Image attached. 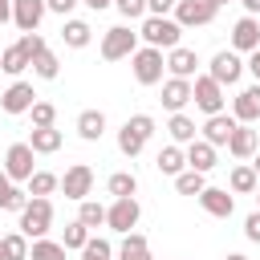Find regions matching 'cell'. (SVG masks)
Returning <instances> with one entry per match:
<instances>
[{"mask_svg":"<svg viewBox=\"0 0 260 260\" xmlns=\"http://www.w3.org/2000/svg\"><path fill=\"white\" fill-rule=\"evenodd\" d=\"M138 37H142L150 49H179L183 24H179V20H167V16H142Z\"/></svg>","mask_w":260,"mask_h":260,"instance_id":"1","label":"cell"},{"mask_svg":"<svg viewBox=\"0 0 260 260\" xmlns=\"http://www.w3.org/2000/svg\"><path fill=\"white\" fill-rule=\"evenodd\" d=\"M150 134H154V118H150V114H134V118H126V126L118 130V150H122L126 158H134V154L150 142Z\"/></svg>","mask_w":260,"mask_h":260,"instance_id":"2","label":"cell"},{"mask_svg":"<svg viewBox=\"0 0 260 260\" xmlns=\"http://www.w3.org/2000/svg\"><path fill=\"white\" fill-rule=\"evenodd\" d=\"M49 228H53V203L49 199H28V207L20 211V236L45 240Z\"/></svg>","mask_w":260,"mask_h":260,"instance_id":"3","label":"cell"},{"mask_svg":"<svg viewBox=\"0 0 260 260\" xmlns=\"http://www.w3.org/2000/svg\"><path fill=\"white\" fill-rule=\"evenodd\" d=\"M134 81L138 85H158L162 81V69H167V61H162V49H150V45H142L134 57Z\"/></svg>","mask_w":260,"mask_h":260,"instance_id":"4","label":"cell"},{"mask_svg":"<svg viewBox=\"0 0 260 260\" xmlns=\"http://www.w3.org/2000/svg\"><path fill=\"white\" fill-rule=\"evenodd\" d=\"M134 53H138V32H130L126 24L106 28V37H102V57L106 61H122V57H134Z\"/></svg>","mask_w":260,"mask_h":260,"instance_id":"5","label":"cell"},{"mask_svg":"<svg viewBox=\"0 0 260 260\" xmlns=\"http://www.w3.org/2000/svg\"><path fill=\"white\" fill-rule=\"evenodd\" d=\"M32 154H37V150H32L28 142H12L8 154H4V175H8L12 183H28V179L37 175V171H32Z\"/></svg>","mask_w":260,"mask_h":260,"instance_id":"6","label":"cell"},{"mask_svg":"<svg viewBox=\"0 0 260 260\" xmlns=\"http://www.w3.org/2000/svg\"><path fill=\"white\" fill-rule=\"evenodd\" d=\"M215 12H219V4H211V0H179V4H175V20H179L183 28L211 24Z\"/></svg>","mask_w":260,"mask_h":260,"instance_id":"7","label":"cell"},{"mask_svg":"<svg viewBox=\"0 0 260 260\" xmlns=\"http://www.w3.org/2000/svg\"><path fill=\"white\" fill-rule=\"evenodd\" d=\"M191 89H195L191 102H195L207 118H211V114H223V85H219V81H211V77H195Z\"/></svg>","mask_w":260,"mask_h":260,"instance_id":"8","label":"cell"},{"mask_svg":"<svg viewBox=\"0 0 260 260\" xmlns=\"http://www.w3.org/2000/svg\"><path fill=\"white\" fill-rule=\"evenodd\" d=\"M61 191H65V199H85L89 191H93V171L85 167V162H73L65 175H61Z\"/></svg>","mask_w":260,"mask_h":260,"instance_id":"9","label":"cell"},{"mask_svg":"<svg viewBox=\"0 0 260 260\" xmlns=\"http://www.w3.org/2000/svg\"><path fill=\"white\" fill-rule=\"evenodd\" d=\"M138 215H142V207H138V199H114L110 207H106V228H114V232H130L134 223H138Z\"/></svg>","mask_w":260,"mask_h":260,"instance_id":"10","label":"cell"},{"mask_svg":"<svg viewBox=\"0 0 260 260\" xmlns=\"http://www.w3.org/2000/svg\"><path fill=\"white\" fill-rule=\"evenodd\" d=\"M0 106H4V114H28V110L37 106L32 81H12V85L0 93Z\"/></svg>","mask_w":260,"mask_h":260,"instance_id":"11","label":"cell"},{"mask_svg":"<svg viewBox=\"0 0 260 260\" xmlns=\"http://www.w3.org/2000/svg\"><path fill=\"white\" fill-rule=\"evenodd\" d=\"M45 12H49L45 0H12V24L20 32H37V24L45 20Z\"/></svg>","mask_w":260,"mask_h":260,"instance_id":"12","label":"cell"},{"mask_svg":"<svg viewBox=\"0 0 260 260\" xmlns=\"http://www.w3.org/2000/svg\"><path fill=\"white\" fill-rule=\"evenodd\" d=\"M232 118L244 122V126H252V122L260 118V81L248 85V89H240V93L232 98Z\"/></svg>","mask_w":260,"mask_h":260,"instance_id":"13","label":"cell"},{"mask_svg":"<svg viewBox=\"0 0 260 260\" xmlns=\"http://www.w3.org/2000/svg\"><path fill=\"white\" fill-rule=\"evenodd\" d=\"M240 73H244V61H240L236 53H228V49H223V53H215V57H211V73H207L211 81H219V85H236V81H240Z\"/></svg>","mask_w":260,"mask_h":260,"instance_id":"14","label":"cell"},{"mask_svg":"<svg viewBox=\"0 0 260 260\" xmlns=\"http://www.w3.org/2000/svg\"><path fill=\"white\" fill-rule=\"evenodd\" d=\"M232 45H236L240 53H256V49H260V24H256V16H240V20H236Z\"/></svg>","mask_w":260,"mask_h":260,"instance_id":"15","label":"cell"},{"mask_svg":"<svg viewBox=\"0 0 260 260\" xmlns=\"http://www.w3.org/2000/svg\"><path fill=\"white\" fill-rule=\"evenodd\" d=\"M195 98V89H191V81H183V77H171V81H162V106L171 110V114H183V106Z\"/></svg>","mask_w":260,"mask_h":260,"instance_id":"16","label":"cell"},{"mask_svg":"<svg viewBox=\"0 0 260 260\" xmlns=\"http://www.w3.org/2000/svg\"><path fill=\"white\" fill-rule=\"evenodd\" d=\"M199 203H203V211H207V215H215V219H228V215L236 211V199H232L223 187H203Z\"/></svg>","mask_w":260,"mask_h":260,"instance_id":"17","label":"cell"},{"mask_svg":"<svg viewBox=\"0 0 260 260\" xmlns=\"http://www.w3.org/2000/svg\"><path fill=\"white\" fill-rule=\"evenodd\" d=\"M195 65H199V57H195V49H187V45H179V49L167 53V69H171V77L191 81V77H195Z\"/></svg>","mask_w":260,"mask_h":260,"instance_id":"18","label":"cell"},{"mask_svg":"<svg viewBox=\"0 0 260 260\" xmlns=\"http://www.w3.org/2000/svg\"><path fill=\"white\" fill-rule=\"evenodd\" d=\"M236 126H240L236 118H228V114H211V118L203 122V142H211V146H228V138H232Z\"/></svg>","mask_w":260,"mask_h":260,"instance_id":"19","label":"cell"},{"mask_svg":"<svg viewBox=\"0 0 260 260\" xmlns=\"http://www.w3.org/2000/svg\"><path fill=\"white\" fill-rule=\"evenodd\" d=\"M211 167H215V146H211V142H203V138H195V142L187 146V171L207 175Z\"/></svg>","mask_w":260,"mask_h":260,"instance_id":"20","label":"cell"},{"mask_svg":"<svg viewBox=\"0 0 260 260\" xmlns=\"http://www.w3.org/2000/svg\"><path fill=\"white\" fill-rule=\"evenodd\" d=\"M228 150H232L236 158H256V130L240 122V126L232 130V138H228Z\"/></svg>","mask_w":260,"mask_h":260,"instance_id":"21","label":"cell"},{"mask_svg":"<svg viewBox=\"0 0 260 260\" xmlns=\"http://www.w3.org/2000/svg\"><path fill=\"white\" fill-rule=\"evenodd\" d=\"M77 134H81L85 142H98V138L106 134V114H102V110H81V114H77Z\"/></svg>","mask_w":260,"mask_h":260,"instance_id":"22","label":"cell"},{"mask_svg":"<svg viewBox=\"0 0 260 260\" xmlns=\"http://www.w3.org/2000/svg\"><path fill=\"white\" fill-rule=\"evenodd\" d=\"M118 260H154L150 248H146V236L142 232H126V240L118 244Z\"/></svg>","mask_w":260,"mask_h":260,"instance_id":"23","label":"cell"},{"mask_svg":"<svg viewBox=\"0 0 260 260\" xmlns=\"http://www.w3.org/2000/svg\"><path fill=\"white\" fill-rule=\"evenodd\" d=\"M28 146H32L37 154H53V150H61V130L41 126V130H32V134H28Z\"/></svg>","mask_w":260,"mask_h":260,"instance_id":"24","label":"cell"},{"mask_svg":"<svg viewBox=\"0 0 260 260\" xmlns=\"http://www.w3.org/2000/svg\"><path fill=\"white\" fill-rule=\"evenodd\" d=\"M154 167H158L162 175H183V167H187V154H183L179 146H162V150H158V158H154Z\"/></svg>","mask_w":260,"mask_h":260,"instance_id":"25","label":"cell"},{"mask_svg":"<svg viewBox=\"0 0 260 260\" xmlns=\"http://www.w3.org/2000/svg\"><path fill=\"white\" fill-rule=\"evenodd\" d=\"M57 187H61V179H57L53 171H37V175L28 179V199H49Z\"/></svg>","mask_w":260,"mask_h":260,"instance_id":"26","label":"cell"},{"mask_svg":"<svg viewBox=\"0 0 260 260\" xmlns=\"http://www.w3.org/2000/svg\"><path fill=\"white\" fill-rule=\"evenodd\" d=\"M89 32H93V28H89L85 20H65V28H61V41H65L69 49H85V45H89Z\"/></svg>","mask_w":260,"mask_h":260,"instance_id":"27","label":"cell"},{"mask_svg":"<svg viewBox=\"0 0 260 260\" xmlns=\"http://www.w3.org/2000/svg\"><path fill=\"white\" fill-rule=\"evenodd\" d=\"M28 65H32V61H28V53H24L20 45H12V49H4V53H0V69H4V73H12V77H16V73H24Z\"/></svg>","mask_w":260,"mask_h":260,"instance_id":"28","label":"cell"},{"mask_svg":"<svg viewBox=\"0 0 260 260\" xmlns=\"http://www.w3.org/2000/svg\"><path fill=\"white\" fill-rule=\"evenodd\" d=\"M110 195L114 199H134V191H138V179L130 175V171H118V175H110Z\"/></svg>","mask_w":260,"mask_h":260,"instance_id":"29","label":"cell"},{"mask_svg":"<svg viewBox=\"0 0 260 260\" xmlns=\"http://www.w3.org/2000/svg\"><path fill=\"white\" fill-rule=\"evenodd\" d=\"M65 244H57V240H32V248H28V260H65Z\"/></svg>","mask_w":260,"mask_h":260,"instance_id":"30","label":"cell"},{"mask_svg":"<svg viewBox=\"0 0 260 260\" xmlns=\"http://www.w3.org/2000/svg\"><path fill=\"white\" fill-rule=\"evenodd\" d=\"M167 130H171V138L175 142H195V122L187 118V114H171V122H167Z\"/></svg>","mask_w":260,"mask_h":260,"instance_id":"31","label":"cell"},{"mask_svg":"<svg viewBox=\"0 0 260 260\" xmlns=\"http://www.w3.org/2000/svg\"><path fill=\"white\" fill-rule=\"evenodd\" d=\"M228 183H232V191H236V195H252V191L260 187V179H256V171H252V167H236Z\"/></svg>","mask_w":260,"mask_h":260,"instance_id":"32","label":"cell"},{"mask_svg":"<svg viewBox=\"0 0 260 260\" xmlns=\"http://www.w3.org/2000/svg\"><path fill=\"white\" fill-rule=\"evenodd\" d=\"M175 187H179V195H203L207 179L199 171H183V175H175Z\"/></svg>","mask_w":260,"mask_h":260,"instance_id":"33","label":"cell"},{"mask_svg":"<svg viewBox=\"0 0 260 260\" xmlns=\"http://www.w3.org/2000/svg\"><path fill=\"white\" fill-rule=\"evenodd\" d=\"M0 240H4V256H8V260H28V236L8 232V236H0Z\"/></svg>","mask_w":260,"mask_h":260,"instance_id":"34","label":"cell"},{"mask_svg":"<svg viewBox=\"0 0 260 260\" xmlns=\"http://www.w3.org/2000/svg\"><path fill=\"white\" fill-rule=\"evenodd\" d=\"M77 219H81L85 228H98V223H106V207H102L98 199H81V211H77Z\"/></svg>","mask_w":260,"mask_h":260,"instance_id":"35","label":"cell"},{"mask_svg":"<svg viewBox=\"0 0 260 260\" xmlns=\"http://www.w3.org/2000/svg\"><path fill=\"white\" fill-rule=\"evenodd\" d=\"M61 244H65V248H73V252H81V248L89 244V228H85L81 219H73V223L65 228V240H61Z\"/></svg>","mask_w":260,"mask_h":260,"instance_id":"36","label":"cell"},{"mask_svg":"<svg viewBox=\"0 0 260 260\" xmlns=\"http://www.w3.org/2000/svg\"><path fill=\"white\" fill-rule=\"evenodd\" d=\"M32 73H37V77H45V81H53V77L61 73V65H57V57L45 49L41 57H32Z\"/></svg>","mask_w":260,"mask_h":260,"instance_id":"37","label":"cell"},{"mask_svg":"<svg viewBox=\"0 0 260 260\" xmlns=\"http://www.w3.org/2000/svg\"><path fill=\"white\" fill-rule=\"evenodd\" d=\"M0 207H4V211H16V215H20V211L28 207V191H20V187H8V191L0 195Z\"/></svg>","mask_w":260,"mask_h":260,"instance_id":"38","label":"cell"},{"mask_svg":"<svg viewBox=\"0 0 260 260\" xmlns=\"http://www.w3.org/2000/svg\"><path fill=\"white\" fill-rule=\"evenodd\" d=\"M28 114H32V130H41V126H53V118H57V106H53V102H37Z\"/></svg>","mask_w":260,"mask_h":260,"instance_id":"39","label":"cell"},{"mask_svg":"<svg viewBox=\"0 0 260 260\" xmlns=\"http://www.w3.org/2000/svg\"><path fill=\"white\" fill-rule=\"evenodd\" d=\"M16 45H20V49H24V53H28V61H32V57H41V53H45V37H41V32H24V37H20V41H16Z\"/></svg>","mask_w":260,"mask_h":260,"instance_id":"40","label":"cell"},{"mask_svg":"<svg viewBox=\"0 0 260 260\" xmlns=\"http://www.w3.org/2000/svg\"><path fill=\"white\" fill-rule=\"evenodd\" d=\"M114 4H118V12H122V16H130V20L146 16V0H114Z\"/></svg>","mask_w":260,"mask_h":260,"instance_id":"41","label":"cell"},{"mask_svg":"<svg viewBox=\"0 0 260 260\" xmlns=\"http://www.w3.org/2000/svg\"><path fill=\"white\" fill-rule=\"evenodd\" d=\"M81 252H93V256H102V260H110V256H114V248H110V240H93V236H89V244H85Z\"/></svg>","mask_w":260,"mask_h":260,"instance_id":"42","label":"cell"},{"mask_svg":"<svg viewBox=\"0 0 260 260\" xmlns=\"http://www.w3.org/2000/svg\"><path fill=\"white\" fill-rule=\"evenodd\" d=\"M244 236H248L252 244H260V211H252V215L244 219Z\"/></svg>","mask_w":260,"mask_h":260,"instance_id":"43","label":"cell"},{"mask_svg":"<svg viewBox=\"0 0 260 260\" xmlns=\"http://www.w3.org/2000/svg\"><path fill=\"white\" fill-rule=\"evenodd\" d=\"M175 4H179V0H146V12H150V16H167Z\"/></svg>","mask_w":260,"mask_h":260,"instance_id":"44","label":"cell"},{"mask_svg":"<svg viewBox=\"0 0 260 260\" xmlns=\"http://www.w3.org/2000/svg\"><path fill=\"white\" fill-rule=\"evenodd\" d=\"M49 4V12H57V16H69L73 8H77V0H45Z\"/></svg>","mask_w":260,"mask_h":260,"instance_id":"45","label":"cell"},{"mask_svg":"<svg viewBox=\"0 0 260 260\" xmlns=\"http://www.w3.org/2000/svg\"><path fill=\"white\" fill-rule=\"evenodd\" d=\"M244 69H248V73L260 81V49H256V53H248V65H244Z\"/></svg>","mask_w":260,"mask_h":260,"instance_id":"46","label":"cell"},{"mask_svg":"<svg viewBox=\"0 0 260 260\" xmlns=\"http://www.w3.org/2000/svg\"><path fill=\"white\" fill-rule=\"evenodd\" d=\"M240 4H244V12H248V16H256V12H260V0H240Z\"/></svg>","mask_w":260,"mask_h":260,"instance_id":"47","label":"cell"},{"mask_svg":"<svg viewBox=\"0 0 260 260\" xmlns=\"http://www.w3.org/2000/svg\"><path fill=\"white\" fill-rule=\"evenodd\" d=\"M85 4H89V8H93V12H102V8H110V4H114V0H85Z\"/></svg>","mask_w":260,"mask_h":260,"instance_id":"48","label":"cell"},{"mask_svg":"<svg viewBox=\"0 0 260 260\" xmlns=\"http://www.w3.org/2000/svg\"><path fill=\"white\" fill-rule=\"evenodd\" d=\"M8 187H12V179H8V175H4V171H0V195H4V191H8Z\"/></svg>","mask_w":260,"mask_h":260,"instance_id":"49","label":"cell"},{"mask_svg":"<svg viewBox=\"0 0 260 260\" xmlns=\"http://www.w3.org/2000/svg\"><path fill=\"white\" fill-rule=\"evenodd\" d=\"M12 20V8H0V24H8Z\"/></svg>","mask_w":260,"mask_h":260,"instance_id":"50","label":"cell"},{"mask_svg":"<svg viewBox=\"0 0 260 260\" xmlns=\"http://www.w3.org/2000/svg\"><path fill=\"white\" fill-rule=\"evenodd\" d=\"M252 171H256V179H260V150H256V158H252Z\"/></svg>","mask_w":260,"mask_h":260,"instance_id":"51","label":"cell"},{"mask_svg":"<svg viewBox=\"0 0 260 260\" xmlns=\"http://www.w3.org/2000/svg\"><path fill=\"white\" fill-rule=\"evenodd\" d=\"M81 260H102V256H93V252H81Z\"/></svg>","mask_w":260,"mask_h":260,"instance_id":"52","label":"cell"},{"mask_svg":"<svg viewBox=\"0 0 260 260\" xmlns=\"http://www.w3.org/2000/svg\"><path fill=\"white\" fill-rule=\"evenodd\" d=\"M228 260H248V256H240V252H232V256H228Z\"/></svg>","mask_w":260,"mask_h":260,"instance_id":"53","label":"cell"},{"mask_svg":"<svg viewBox=\"0 0 260 260\" xmlns=\"http://www.w3.org/2000/svg\"><path fill=\"white\" fill-rule=\"evenodd\" d=\"M0 260H8V256H4V240H0Z\"/></svg>","mask_w":260,"mask_h":260,"instance_id":"54","label":"cell"},{"mask_svg":"<svg viewBox=\"0 0 260 260\" xmlns=\"http://www.w3.org/2000/svg\"><path fill=\"white\" fill-rule=\"evenodd\" d=\"M0 8H12V0H0Z\"/></svg>","mask_w":260,"mask_h":260,"instance_id":"55","label":"cell"},{"mask_svg":"<svg viewBox=\"0 0 260 260\" xmlns=\"http://www.w3.org/2000/svg\"><path fill=\"white\" fill-rule=\"evenodd\" d=\"M211 4H228V0H211Z\"/></svg>","mask_w":260,"mask_h":260,"instance_id":"56","label":"cell"},{"mask_svg":"<svg viewBox=\"0 0 260 260\" xmlns=\"http://www.w3.org/2000/svg\"><path fill=\"white\" fill-rule=\"evenodd\" d=\"M256 199H260V187H256Z\"/></svg>","mask_w":260,"mask_h":260,"instance_id":"57","label":"cell"},{"mask_svg":"<svg viewBox=\"0 0 260 260\" xmlns=\"http://www.w3.org/2000/svg\"><path fill=\"white\" fill-rule=\"evenodd\" d=\"M0 53H4V49H0Z\"/></svg>","mask_w":260,"mask_h":260,"instance_id":"58","label":"cell"}]
</instances>
